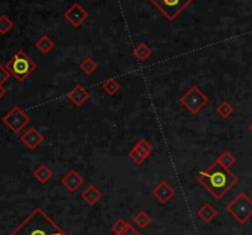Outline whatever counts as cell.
I'll return each mask as SVG.
<instances>
[{"instance_id": "1", "label": "cell", "mask_w": 252, "mask_h": 235, "mask_svg": "<svg viewBox=\"0 0 252 235\" xmlns=\"http://www.w3.org/2000/svg\"><path fill=\"white\" fill-rule=\"evenodd\" d=\"M197 181L217 201H221L224 196L237 184V176L216 160L207 169L198 172Z\"/></svg>"}, {"instance_id": "2", "label": "cell", "mask_w": 252, "mask_h": 235, "mask_svg": "<svg viewBox=\"0 0 252 235\" xmlns=\"http://www.w3.org/2000/svg\"><path fill=\"white\" fill-rule=\"evenodd\" d=\"M9 235H68L54 220L36 207Z\"/></svg>"}, {"instance_id": "3", "label": "cell", "mask_w": 252, "mask_h": 235, "mask_svg": "<svg viewBox=\"0 0 252 235\" xmlns=\"http://www.w3.org/2000/svg\"><path fill=\"white\" fill-rule=\"evenodd\" d=\"M6 69L18 83H24L36 70L37 66L24 50H18L6 63Z\"/></svg>"}, {"instance_id": "4", "label": "cell", "mask_w": 252, "mask_h": 235, "mask_svg": "<svg viewBox=\"0 0 252 235\" xmlns=\"http://www.w3.org/2000/svg\"><path fill=\"white\" fill-rule=\"evenodd\" d=\"M225 209L237 223L246 224L252 218V200L246 192H240Z\"/></svg>"}, {"instance_id": "5", "label": "cell", "mask_w": 252, "mask_h": 235, "mask_svg": "<svg viewBox=\"0 0 252 235\" xmlns=\"http://www.w3.org/2000/svg\"><path fill=\"white\" fill-rule=\"evenodd\" d=\"M180 102L192 115H197L202 111L205 105H208L209 98L201 91L197 85H192L180 98Z\"/></svg>"}, {"instance_id": "6", "label": "cell", "mask_w": 252, "mask_h": 235, "mask_svg": "<svg viewBox=\"0 0 252 235\" xmlns=\"http://www.w3.org/2000/svg\"><path fill=\"white\" fill-rule=\"evenodd\" d=\"M166 19L173 21L193 0H150Z\"/></svg>"}, {"instance_id": "7", "label": "cell", "mask_w": 252, "mask_h": 235, "mask_svg": "<svg viewBox=\"0 0 252 235\" xmlns=\"http://www.w3.org/2000/svg\"><path fill=\"white\" fill-rule=\"evenodd\" d=\"M1 121H3V123L5 124L11 132H14L15 134H18L22 131V128L26 124H29L30 117L25 114V111L21 107L14 106L10 111L1 118Z\"/></svg>"}, {"instance_id": "8", "label": "cell", "mask_w": 252, "mask_h": 235, "mask_svg": "<svg viewBox=\"0 0 252 235\" xmlns=\"http://www.w3.org/2000/svg\"><path fill=\"white\" fill-rule=\"evenodd\" d=\"M64 19L73 27H79L89 19V13L79 3H74L64 13Z\"/></svg>"}, {"instance_id": "9", "label": "cell", "mask_w": 252, "mask_h": 235, "mask_svg": "<svg viewBox=\"0 0 252 235\" xmlns=\"http://www.w3.org/2000/svg\"><path fill=\"white\" fill-rule=\"evenodd\" d=\"M151 151H152L151 144H150L147 139L142 138V139H139V142H138L137 144L129 151L128 156L134 161V163H135V164L142 165L143 163L149 158Z\"/></svg>"}, {"instance_id": "10", "label": "cell", "mask_w": 252, "mask_h": 235, "mask_svg": "<svg viewBox=\"0 0 252 235\" xmlns=\"http://www.w3.org/2000/svg\"><path fill=\"white\" fill-rule=\"evenodd\" d=\"M21 142L24 143L25 146L30 149V151H34L36 148H38L41 143L45 142V135L41 132H38L36 127H30L24 134L21 135Z\"/></svg>"}, {"instance_id": "11", "label": "cell", "mask_w": 252, "mask_h": 235, "mask_svg": "<svg viewBox=\"0 0 252 235\" xmlns=\"http://www.w3.org/2000/svg\"><path fill=\"white\" fill-rule=\"evenodd\" d=\"M152 196H154L156 200H158L160 203H168L175 196V190H173L172 186L170 185L166 181H160L158 184V186L152 190Z\"/></svg>"}, {"instance_id": "12", "label": "cell", "mask_w": 252, "mask_h": 235, "mask_svg": "<svg viewBox=\"0 0 252 235\" xmlns=\"http://www.w3.org/2000/svg\"><path fill=\"white\" fill-rule=\"evenodd\" d=\"M62 184H63V186L69 192L75 193L76 191L82 187L83 184H84V177L76 171V170L73 169L62 179Z\"/></svg>"}, {"instance_id": "13", "label": "cell", "mask_w": 252, "mask_h": 235, "mask_svg": "<svg viewBox=\"0 0 252 235\" xmlns=\"http://www.w3.org/2000/svg\"><path fill=\"white\" fill-rule=\"evenodd\" d=\"M67 99H68L69 101H71L75 106L80 107V106H83L87 100H89L90 93L85 89V86L83 84H76L75 86L69 91L68 95H67Z\"/></svg>"}, {"instance_id": "14", "label": "cell", "mask_w": 252, "mask_h": 235, "mask_svg": "<svg viewBox=\"0 0 252 235\" xmlns=\"http://www.w3.org/2000/svg\"><path fill=\"white\" fill-rule=\"evenodd\" d=\"M101 197H102V193L95 187L94 185H89L82 192V198L89 206H94V204L98 203L101 200Z\"/></svg>"}, {"instance_id": "15", "label": "cell", "mask_w": 252, "mask_h": 235, "mask_svg": "<svg viewBox=\"0 0 252 235\" xmlns=\"http://www.w3.org/2000/svg\"><path fill=\"white\" fill-rule=\"evenodd\" d=\"M197 214L201 219L203 220V222L210 223L217 216H218V211H217V208L213 206V204L205 203V204H203L200 209H198Z\"/></svg>"}, {"instance_id": "16", "label": "cell", "mask_w": 252, "mask_h": 235, "mask_svg": "<svg viewBox=\"0 0 252 235\" xmlns=\"http://www.w3.org/2000/svg\"><path fill=\"white\" fill-rule=\"evenodd\" d=\"M34 177L41 184H47L50 179L53 177V171L50 168H48L46 164L38 165L34 172Z\"/></svg>"}, {"instance_id": "17", "label": "cell", "mask_w": 252, "mask_h": 235, "mask_svg": "<svg viewBox=\"0 0 252 235\" xmlns=\"http://www.w3.org/2000/svg\"><path fill=\"white\" fill-rule=\"evenodd\" d=\"M54 46V41H53L50 36H47V34L41 36V37L38 38V41L34 43V47L40 50L42 54H48V53L52 52Z\"/></svg>"}, {"instance_id": "18", "label": "cell", "mask_w": 252, "mask_h": 235, "mask_svg": "<svg viewBox=\"0 0 252 235\" xmlns=\"http://www.w3.org/2000/svg\"><path fill=\"white\" fill-rule=\"evenodd\" d=\"M152 54V50L147 43L140 42L135 46V48L133 50V56L138 59L139 62L147 61L148 58H150V56Z\"/></svg>"}, {"instance_id": "19", "label": "cell", "mask_w": 252, "mask_h": 235, "mask_svg": "<svg viewBox=\"0 0 252 235\" xmlns=\"http://www.w3.org/2000/svg\"><path fill=\"white\" fill-rule=\"evenodd\" d=\"M79 68L82 69L86 75H91L94 74L95 71L98 70L99 63L95 61L94 58H91V57H86V58L79 64Z\"/></svg>"}, {"instance_id": "20", "label": "cell", "mask_w": 252, "mask_h": 235, "mask_svg": "<svg viewBox=\"0 0 252 235\" xmlns=\"http://www.w3.org/2000/svg\"><path fill=\"white\" fill-rule=\"evenodd\" d=\"M152 218L150 217L149 213H147L145 211H140L139 213L135 214V217L133 218V222L135 223V225L137 227H139L140 229H144V228H147L148 225L151 223Z\"/></svg>"}, {"instance_id": "21", "label": "cell", "mask_w": 252, "mask_h": 235, "mask_svg": "<svg viewBox=\"0 0 252 235\" xmlns=\"http://www.w3.org/2000/svg\"><path fill=\"white\" fill-rule=\"evenodd\" d=\"M102 89L105 90V93H107L108 95H115V94L118 93L119 89H121V84L116 79L111 78V79L102 83Z\"/></svg>"}, {"instance_id": "22", "label": "cell", "mask_w": 252, "mask_h": 235, "mask_svg": "<svg viewBox=\"0 0 252 235\" xmlns=\"http://www.w3.org/2000/svg\"><path fill=\"white\" fill-rule=\"evenodd\" d=\"M217 161H218L219 164L223 165L224 168H231L233 165L236 163V158H235L233 154L230 153V151H223V153L220 154V156H219L218 159H217Z\"/></svg>"}, {"instance_id": "23", "label": "cell", "mask_w": 252, "mask_h": 235, "mask_svg": "<svg viewBox=\"0 0 252 235\" xmlns=\"http://www.w3.org/2000/svg\"><path fill=\"white\" fill-rule=\"evenodd\" d=\"M217 114H218L221 118L226 119L234 114V107H233L228 101H223V102L217 107Z\"/></svg>"}, {"instance_id": "24", "label": "cell", "mask_w": 252, "mask_h": 235, "mask_svg": "<svg viewBox=\"0 0 252 235\" xmlns=\"http://www.w3.org/2000/svg\"><path fill=\"white\" fill-rule=\"evenodd\" d=\"M14 27V22L13 20L6 15H1L0 16V34H6L13 30Z\"/></svg>"}, {"instance_id": "25", "label": "cell", "mask_w": 252, "mask_h": 235, "mask_svg": "<svg viewBox=\"0 0 252 235\" xmlns=\"http://www.w3.org/2000/svg\"><path fill=\"white\" fill-rule=\"evenodd\" d=\"M131 227V224H129L128 222H126L124 219H118L117 222H115L112 224V227H111V229H112L113 234L115 235H119L122 234V233L124 232L126 229H128V228Z\"/></svg>"}, {"instance_id": "26", "label": "cell", "mask_w": 252, "mask_h": 235, "mask_svg": "<svg viewBox=\"0 0 252 235\" xmlns=\"http://www.w3.org/2000/svg\"><path fill=\"white\" fill-rule=\"evenodd\" d=\"M10 73L6 69V67H4L3 64H0V84L3 85L4 83L8 82V79L10 78Z\"/></svg>"}, {"instance_id": "27", "label": "cell", "mask_w": 252, "mask_h": 235, "mask_svg": "<svg viewBox=\"0 0 252 235\" xmlns=\"http://www.w3.org/2000/svg\"><path fill=\"white\" fill-rule=\"evenodd\" d=\"M119 235H142V234H140V233L138 232V230L135 229V228H133L131 225V227H129L128 229H126L123 233H122V234H119Z\"/></svg>"}, {"instance_id": "28", "label": "cell", "mask_w": 252, "mask_h": 235, "mask_svg": "<svg viewBox=\"0 0 252 235\" xmlns=\"http://www.w3.org/2000/svg\"><path fill=\"white\" fill-rule=\"evenodd\" d=\"M6 95V90L4 89V86L1 84H0V100L4 98V96Z\"/></svg>"}, {"instance_id": "29", "label": "cell", "mask_w": 252, "mask_h": 235, "mask_svg": "<svg viewBox=\"0 0 252 235\" xmlns=\"http://www.w3.org/2000/svg\"><path fill=\"white\" fill-rule=\"evenodd\" d=\"M249 132L251 133V134H252V123L250 124V126H249Z\"/></svg>"}]
</instances>
